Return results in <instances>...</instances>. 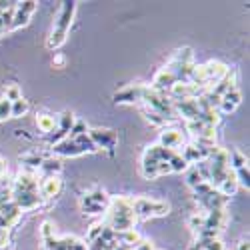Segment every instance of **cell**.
Wrapping results in <instances>:
<instances>
[{
    "mask_svg": "<svg viewBox=\"0 0 250 250\" xmlns=\"http://www.w3.org/2000/svg\"><path fill=\"white\" fill-rule=\"evenodd\" d=\"M74 12H76V2H62V8H60V14L58 18L54 20V28H52V34L48 36L46 40V46L48 48H60L62 44L66 42L68 38V30H70V24H72V18H74Z\"/></svg>",
    "mask_w": 250,
    "mask_h": 250,
    "instance_id": "cell-2",
    "label": "cell"
},
{
    "mask_svg": "<svg viewBox=\"0 0 250 250\" xmlns=\"http://www.w3.org/2000/svg\"><path fill=\"white\" fill-rule=\"evenodd\" d=\"M202 182H204V180H202V176H200L194 168H192V170H188V174H186V184H188L192 190L196 188V186H200Z\"/></svg>",
    "mask_w": 250,
    "mask_h": 250,
    "instance_id": "cell-33",
    "label": "cell"
},
{
    "mask_svg": "<svg viewBox=\"0 0 250 250\" xmlns=\"http://www.w3.org/2000/svg\"><path fill=\"white\" fill-rule=\"evenodd\" d=\"M204 94V88L192 84V82H182L176 80L174 84L170 86V98L172 100H180V98H198Z\"/></svg>",
    "mask_w": 250,
    "mask_h": 250,
    "instance_id": "cell-9",
    "label": "cell"
},
{
    "mask_svg": "<svg viewBox=\"0 0 250 250\" xmlns=\"http://www.w3.org/2000/svg\"><path fill=\"white\" fill-rule=\"evenodd\" d=\"M64 64H66V58L62 56V54H56L54 60H52V66H54V68H62Z\"/></svg>",
    "mask_w": 250,
    "mask_h": 250,
    "instance_id": "cell-37",
    "label": "cell"
},
{
    "mask_svg": "<svg viewBox=\"0 0 250 250\" xmlns=\"http://www.w3.org/2000/svg\"><path fill=\"white\" fill-rule=\"evenodd\" d=\"M60 190H62L60 176H44L42 180L38 182V194H40V198H44V200L58 196Z\"/></svg>",
    "mask_w": 250,
    "mask_h": 250,
    "instance_id": "cell-12",
    "label": "cell"
},
{
    "mask_svg": "<svg viewBox=\"0 0 250 250\" xmlns=\"http://www.w3.org/2000/svg\"><path fill=\"white\" fill-rule=\"evenodd\" d=\"M10 106H12L10 100H6L4 96L0 98V122H4L6 118H10Z\"/></svg>",
    "mask_w": 250,
    "mask_h": 250,
    "instance_id": "cell-34",
    "label": "cell"
},
{
    "mask_svg": "<svg viewBox=\"0 0 250 250\" xmlns=\"http://www.w3.org/2000/svg\"><path fill=\"white\" fill-rule=\"evenodd\" d=\"M206 226L204 228H210V230H224V226L228 222V214H226V208H222V210H210V212H206Z\"/></svg>",
    "mask_w": 250,
    "mask_h": 250,
    "instance_id": "cell-17",
    "label": "cell"
},
{
    "mask_svg": "<svg viewBox=\"0 0 250 250\" xmlns=\"http://www.w3.org/2000/svg\"><path fill=\"white\" fill-rule=\"evenodd\" d=\"M36 10V2L28 0V2H16V8H14V16H12V22H10V28L8 30H16V28H22L30 22V16L34 14Z\"/></svg>",
    "mask_w": 250,
    "mask_h": 250,
    "instance_id": "cell-5",
    "label": "cell"
},
{
    "mask_svg": "<svg viewBox=\"0 0 250 250\" xmlns=\"http://www.w3.org/2000/svg\"><path fill=\"white\" fill-rule=\"evenodd\" d=\"M102 222H96V224H92L90 228H88V232H86V242L88 244H92V242H96L98 238H100V234H102Z\"/></svg>",
    "mask_w": 250,
    "mask_h": 250,
    "instance_id": "cell-30",
    "label": "cell"
},
{
    "mask_svg": "<svg viewBox=\"0 0 250 250\" xmlns=\"http://www.w3.org/2000/svg\"><path fill=\"white\" fill-rule=\"evenodd\" d=\"M172 106H174V114L182 116L186 122L188 120H196L198 118V98H180V100H172Z\"/></svg>",
    "mask_w": 250,
    "mask_h": 250,
    "instance_id": "cell-8",
    "label": "cell"
},
{
    "mask_svg": "<svg viewBox=\"0 0 250 250\" xmlns=\"http://www.w3.org/2000/svg\"><path fill=\"white\" fill-rule=\"evenodd\" d=\"M132 210L136 218H152V216H166L170 210V204L166 200H156L148 196L132 198Z\"/></svg>",
    "mask_w": 250,
    "mask_h": 250,
    "instance_id": "cell-4",
    "label": "cell"
},
{
    "mask_svg": "<svg viewBox=\"0 0 250 250\" xmlns=\"http://www.w3.org/2000/svg\"><path fill=\"white\" fill-rule=\"evenodd\" d=\"M142 92H144V86H142V84L126 86V88H122L120 92L114 94V102H116V104H134V102H142Z\"/></svg>",
    "mask_w": 250,
    "mask_h": 250,
    "instance_id": "cell-14",
    "label": "cell"
},
{
    "mask_svg": "<svg viewBox=\"0 0 250 250\" xmlns=\"http://www.w3.org/2000/svg\"><path fill=\"white\" fill-rule=\"evenodd\" d=\"M142 102L148 106V110L158 112V114L164 116L166 120H168V118H176L174 106H172V98L166 96V92H158V90H152L150 86H144Z\"/></svg>",
    "mask_w": 250,
    "mask_h": 250,
    "instance_id": "cell-3",
    "label": "cell"
},
{
    "mask_svg": "<svg viewBox=\"0 0 250 250\" xmlns=\"http://www.w3.org/2000/svg\"><path fill=\"white\" fill-rule=\"evenodd\" d=\"M140 240H142V238H140V232L134 230V228H130V230H124V232H116V242H120V244H124V246L134 248Z\"/></svg>",
    "mask_w": 250,
    "mask_h": 250,
    "instance_id": "cell-20",
    "label": "cell"
},
{
    "mask_svg": "<svg viewBox=\"0 0 250 250\" xmlns=\"http://www.w3.org/2000/svg\"><path fill=\"white\" fill-rule=\"evenodd\" d=\"M224 198H228V196H232L236 190H238V184H236V178H234V172L228 176L226 180H222L220 184H218V188H216Z\"/></svg>",
    "mask_w": 250,
    "mask_h": 250,
    "instance_id": "cell-23",
    "label": "cell"
},
{
    "mask_svg": "<svg viewBox=\"0 0 250 250\" xmlns=\"http://www.w3.org/2000/svg\"><path fill=\"white\" fill-rule=\"evenodd\" d=\"M234 172V178H236V184L238 186H244V188L248 190L250 188V174H248V166H242V168H236V170H232Z\"/></svg>",
    "mask_w": 250,
    "mask_h": 250,
    "instance_id": "cell-27",
    "label": "cell"
},
{
    "mask_svg": "<svg viewBox=\"0 0 250 250\" xmlns=\"http://www.w3.org/2000/svg\"><path fill=\"white\" fill-rule=\"evenodd\" d=\"M158 144L162 148L170 150V152H180V148L184 146V134L178 128H164L160 132Z\"/></svg>",
    "mask_w": 250,
    "mask_h": 250,
    "instance_id": "cell-7",
    "label": "cell"
},
{
    "mask_svg": "<svg viewBox=\"0 0 250 250\" xmlns=\"http://www.w3.org/2000/svg\"><path fill=\"white\" fill-rule=\"evenodd\" d=\"M4 168H6V162H4L2 158H0V174H2V172H4Z\"/></svg>",
    "mask_w": 250,
    "mask_h": 250,
    "instance_id": "cell-41",
    "label": "cell"
},
{
    "mask_svg": "<svg viewBox=\"0 0 250 250\" xmlns=\"http://www.w3.org/2000/svg\"><path fill=\"white\" fill-rule=\"evenodd\" d=\"M208 150H210V148L202 146V144H198V142H190V144H184L178 154L184 158L186 164H196V162L208 158Z\"/></svg>",
    "mask_w": 250,
    "mask_h": 250,
    "instance_id": "cell-11",
    "label": "cell"
},
{
    "mask_svg": "<svg viewBox=\"0 0 250 250\" xmlns=\"http://www.w3.org/2000/svg\"><path fill=\"white\" fill-rule=\"evenodd\" d=\"M234 250H250L248 238H242V240H238V244H236V248H234Z\"/></svg>",
    "mask_w": 250,
    "mask_h": 250,
    "instance_id": "cell-38",
    "label": "cell"
},
{
    "mask_svg": "<svg viewBox=\"0 0 250 250\" xmlns=\"http://www.w3.org/2000/svg\"><path fill=\"white\" fill-rule=\"evenodd\" d=\"M132 250H156V248H154V244L150 240H140Z\"/></svg>",
    "mask_w": 250,
    "mask_h": 250,
    "instance_id": "cell-36",
    "label": "cell"
},
{
    "mask_svg": "<svg viewBox=\"0 0 250 250\" xmlns=\"http://www.w3.org/2000/svg\"><path fill=\"white\" fill-rule=\"evenodd\" d=\"M20 214H22V210H20L14 202H8L4 206H0V228L10 230V228L20 220Z\"/></svg>",
    "mask_w": 250,
    "mask_h": 250,
    "instance_id": "cell-13",
    "label": "cell"
},
{
    "mask_svg": "<svg viewBox=\"0 0 250 250\" xmlns=\"http://www.w3.org/2000/svg\"><path fill=\"white\" fill-rule=\"evenodd\" d=\"M42 160H44V156H40L38 152H26V154L20 156V162H22V164L26 166V170H32V172L40 168V164H42Z\"/></svg>",
    "mask_w": 250,
    "mask_h": 250,
    "instance_id": "cell-22",
    "label": "cell"
},
{
    "mask_svg": "<svg viewBox=\"0 0 250 250\" xmlns=\"http://www.w3.org/2000/svg\"><path fill=\"white\" fill-rule=\"evenodd\" d=\"M144 118H146L150 124H152V126H164V124L166 122H168V120H166L164 116H160L158 112H154V110H144Z\"/></svg>",
    "mask_w": 250,
    "mask_h": 250,
    "instance_id": "cell-29",
    "label": "cell"
},
{
    "mask_svg": "<svg viewBox=\"0 0 250 250\" xmlns=\"http://www.w3.org/2000/svg\"><path fill=\"white\" fill-rule=\"evenodd\" d=\"M88 250H102V248H98V246H94V244H88Z\"/></svg>",
    "mask_w": 250,
    "mask_h": 250,
    "instance_id": "cell-42",
    "label": "cell"
},
{
    "mask_svg": "<svg viewBox=\"0 0 250 250\" xmlns=\"http://www.w3.org/2000/svg\"><path fill=\"white\" fill-rule=\"evenodd\" d=\"M4 98H6V100H10V102L20 100V98H22L20 86H18V84H6V88H4Z\"/></svg>",
    "mask_w": 250,
    "mask_h": 250,
    "instance_id": "cell-31",
    "label": "cell"
},
{
    "mask_svg": "<svg viewBox=\"0 0 250 250\" xmlns=\"http://www.w3.org/2000/svg\"><path fill=\"white\" fill-rule=\"evenodd\" d=\"M40 170L46 176H58L62 172V162L58 158H44L42 164H40Z\"/></svg>",
    "mask_w": 250,
    "mask_h": 250,
    "instance_id": "cell-21",
    "label": "cell"
},
{
    "mask_svg": "<svg viewBox=\"0 0 250 250\" xmlns=\"http://www.w3.org/2000/svg\"><path fill=\"white\" fill-rule=\"evenodd\" d=\"M196 244L198 246H192L190 250H224V242L220 238H196Z\"/></svg>",
    "mask_w": 250,
    "mask_h": 250,
    "instance_id": "cell-24",
    "label": "cell"
},
{
    "mask_svg": "<svg viewBox=\"0 0 250 250\" xmlns=\"http://www.w3.org/2000/svg\"><path fill=\"white\" fill-rule=\"evenodd\" d=\"M52 152L58 154V156H80V154H84V152L80 150L78 144H76L74 140H70V138H64L62 142L54 144V146H52Z\"/></svg>",
    "mask_w": 250,
    "mask_h": 250,
    "instance_id": "cell-18",
    "label": "cell"
},
{
    "mask_svg": "<svg viewBox=\"0 0 250 250\" xmlns=\"http://www.w3.org/2000/svg\"><path fill=\"white\" fill-rule=\"evenodd\" d=\"M40 236H42V240H48L52 236H56V228L52 222H42V226H40Z\"/></svg>",
    "mask_w": 250,
    "mask_h": 250,
    "instance_id": "cell-32",
    "label": "cell"
},
{
    "mask_svg": "<svg viewBox=\"0 0 250 250\" xmlns=\"http://www.w3.org/2000/svg\"><path fill=\"white\" fill-rule=\"evenodd\" d=\"M88 136L94 142L96 150L98 148H106V150L112 152L114 146H116V142H118L116 132L114 130H106V128H92V130H88Z\"/></svg>",
    "mask_w": 250,
    "mask_h": 250,
    "instance_id": "cell-6",
    "label": "cell"
},
{
    "mask_svg": "<svg viewBox=\"0 0 250 250\" xmlns=\"http://www.w3.org/2000/svg\"><path fill=\"white\" fill-rule=\"evenodd\" d=\"M168 164H170V172H186V170H188V164L184 162V158H182L178 152H174V154L170 156Z\"/></svg>",
    "mask_w": 250,
    "mask_h": 250,
    "instance_id": "cell-26",
    "label": "cell"
},
{
    "mask_svg": "<svg viewBox=\"0 0 250 250\" xmlns=\"http://www.w3.org/2000/svg\"><path fill=\"white\" fill-rule=\"evenodd\" d=\"M176 82V76L174 72H170L168 68H160L156 74H154V80H152V90H158V92H166V90H170V86Z\"/></svg>",
    "mask_w": 250,
    "mask_h": 250,
    "instance_id": "cell-15",
    "label": "cell"
},
{
    "mask_svg": "<svg viewBox=\"0 0 250 250\" xmlns=\"http://www.w3.org/2000/svg\"><path fill=\"white\" fill-rule=\"evenodd\" d=\"M10 242V230H6V228H0V250L6 248Z\"/></svg>",
    "mask_w": 250,
    "mask_h": 250,
    "instance_id": "cell-35",
    "label": "cell"
},
{
    "mask_svg": "<svg viewBox=\"0 0 250 250\" xmlns=\"http://www.w3.org/2000/svg\"><path fill=\"white\" fill-rule=\"evenodd\" d=\"M40 194L38 190H12V202L20 208V210H32L40 204Z\"/></svg>",
    "mask_w": 250,
    "mask_h": 250,
    "instance_id": "cell-10",
    "label": "cell"
},
{
    "mask_svg": "<svg viewBox=\"0 0 250 250\" xmlns=\"http://www.w3.org/2000/svg\"><path fill=\"white\" fill-rule=\"evenodd\" d=\"M70 250H88V244H84V242L76 240V242L72 244V248H70Z\"/></svg>",
    "mask_w": 250,
    "mask_h": 250,
    "instance_id": "cell-39",
    "label": "cell"
},
{
    "mask_svg": "<svg viewBox=\"0 0 250 250\" xmlns=\"http://www.w3.org/2000/svg\"><path fill=\"white\" fill-rule=\"evenodd\" d=\"M28 110H30V104L24 98L14 100L12 106H10V118H20V116H24Z\"/></svg>",
    "mask_w": 250,
    "mask_h": 250,
    "instance_id": "cell-25",
    "label": "cell"
},
{
    "mask_svg": "<svg viewBox=\"0 0 250 250\" xmlns=\"http://www.w3.org/2000/svg\"><path fill=\"white\" fill-rule=\"evenodd\" d=\"M112 250H132V248H130V246H124V244H120V242H118V244H116Z\"/></svg>",
    "mask_w": 250,
    "mask_h": 250,
    "instance_id": "cell-40",
    "label": "cell"
},
{
    "mask_svg": "<svg viewBox=\"0 0 250 250\" xmlns=\"http://www.w3.org/2000/svg\"><path fill=\"white\" fill-rule=\"evenodd\" d=\"M242 102V94L238 88L226 92L222 98H220V104H218V114H230L236 110V106Z\"/></svg>",
    "mask_w": 250,
    "mask_h": 250,
    "instance_id": "cell-16",
    "label": "cell"
},
{
    "mask_svg": "<svg viewBox=\"0 0 250 250\" xmlns=\"http://www.w3.org/2000/svg\"><path fill=\"white\" fill-rule=\"evenodd\" d=\"M36 126L40 132L44 134H52L56 130V116L50 112H40L36 114Z\"/></svg>",
    "mask_w": 250,
    "mask_h": 250,
    "instance_id": "cell-19",
    "label": "cell"
},
{
    "mask_svg": "<svg viewBox=\"0 0 250 250\" xmlns=\"http://www.w3.org/2000/svg\"><path fill=\"white\" fill-rule=\"evenodd\" d=\"M188 226H190V230H192L194 234H198L202 228L206 226V216H204V214H194V216H190Z\"/></svg>",
    "mask_w": 250,
    "mask_h": 250,
    "instance_id": "cell-28",
    "label": "cell"
},
{
    "mask_svg": "<svg viewBox=\"0 0 250 250\" xmlns=\"http://www.w3.org/2000/svg\"><path fill=\"white\" fill-rule=\"evenodd\" d=\"M106 224L114 232L130 230L136 224V216L132 210V198L128 196H112L106 206Z\"/></svg>",
    "mask_w": 250,
    "mask_h": 250,
    "instance_id": "cell-1",
    "label": "cell"
}]
</instances>
